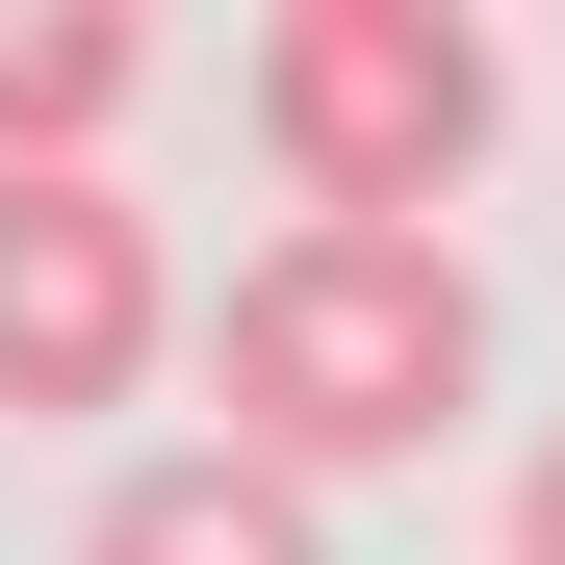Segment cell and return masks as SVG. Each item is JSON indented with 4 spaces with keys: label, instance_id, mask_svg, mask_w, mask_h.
<instances>
[{
    "label": "cell",
    "instance_id": "5",
    "mask_svg": "<svg viewBox=\"0 0 565 565\" xmlns=\"http://www.w3.org/2000/svg\"><path fill=\"white\" fill-rule=\"evenodd\" d=\"M77 565H334V514L282 489V462L180 437V462H104V514H77Z\"/></svg>",
    "mask_w": 565,
    "mask_h": 565
},
{
    "label": "cell",
    "instance_id": "2",
    "mask_svg": "<svg viewBox=\"0 0 565 565\" xmlns=\"http://www.w3.org/2000/svg\"><path fill=\"white\" fill-rule=\"evenodd\" d=\"M232 104H257L309 232H437L514 129V52H489V0H282Z\"/></svg>",
    "mask_w": 565,
    "mask_h": 565
},
{
    "label": "cell",
    "instance_id": "6",
    "mask_svg": "<svg viewBox=\"0 0 565 565\" xmlns=\"http://www.w3.org/2000/svg\"><path fill=\"white\" fill-rule=\"evenodd\" d=\"M514 565H565V437H540V462H514Z\"/></svg>",
    "mask_w": 565,
    "mask_h": 565
},
{
    "label": "cell",
    "instance_id": "1",
    "mask_svg": "<svg viewBox=\"0 0 565 565\" xmlns=\"http://www.w3.org/2000/svg\"><path fill=\"white\" fill-rule=\"evenodd\" d=\"M462 412H489V282H462V232H309V206H282L206 282V437L282 462V489L437 462Z\"/></svg>",
    "mask_w": 565,
    "mask_h": 565
},
{
    "label": "cell",
    "instance_id": "3",
    "mask_svg": "<svg viewBox=\"0 0 565 565\" xmlns=\"http://www.w3.org/2000/svg\"><path fill=\"white\" fill-rule=\"evenodd\" d=\"M180 360V257L129 180H0V437H77Z\"/></svg>",
    "mask_w": 565,
    "mask_h": 565
},
{
    "label": "cell",
    "instance_id": "4",
    "mask_svg": "<svg viewBox=\"0 0 565 565\" xmlns=\"http://www.w3.org/2000/svg\"><path fill=\"white\" fill-rule=\"evenodd\" d=\"M154 104V26L129 0H0V180H104Z\"/></svg>",
    "mask_w": 565,
    "mask_h": 565
}]
</instances>
